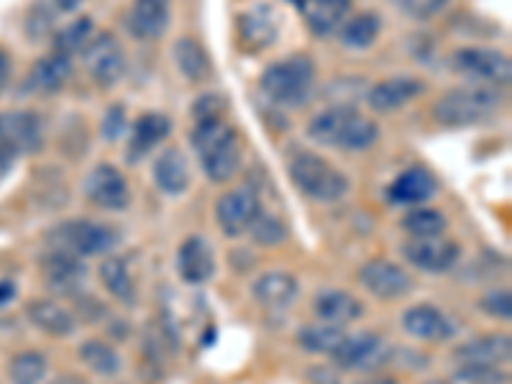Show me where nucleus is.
Wrapping results in <instances>:
<instances>
[{
  "label": "nucleus",
  "mask_w": 512,
  "mask_h": 384,
  "mask_svg": "<svg viewBox=\"0 0 512 384\" xmlns=\"http://www.w3.org/2000/svg\"><path fill=\"white\" fill-rule=\"evenodd\" d=\"M510 354L512 341L507 333H489V336L472 338L454 351L461 364H487V367L505 364V361H510Z\"/></svg>",
  "instance_id": "nucleus-27"
},
{
  "label": "nucleus",
  "mask_w": 512,
  "mask_h": 384,
  "mask_svg": "<svg viewBox=\"0 0 512 384\" xmlns=\"http://www.w3.org/2000/svg\"><path fill=\"white\" fill-rule=\"evenodd\" d=\"M13 295H16V285L8 280L0 282V305L8 303V300H13Z\"/></svg>",
  "instance_id": "nucleus-48"
},
{
  "label": "nucleus",
  "mask_w": 512,
  "mask_h": 384,
  "mask_svg": "<svg viewBox=\"0 0 512 384\" xmlns=\"http://www.w3.org/2000/svg\"><path fill=\"white\" fill-rule=\"evenodd\" d=\"M303 13L315 36H331L346 24L351 0H303Z\"/></svg>",
  "instance_id": "nucleus-28"
},
{
  "label": "nucleus",
  "mask_w": 512,
  "mask_h": 384,
  "mask_svg": "<svg viewBox=\"0 0 512 384\" xmlns=\"http://www.w3.org/2000/svg\"><path fill=\"white\" fill-rule=\"evenodd\" d=\"M359 282L369 295L384 300V303L408 297L415 287L408 269H402L400 264L390 262V259H372V262L364 264L359 269Z\"/></svg>",
  "instance_id": "nucleus-9"
},
{
  "label": "nucleus",
  "mask_w": 512,
  "mask_h": 384,
  "mask_svg": "<svg viewBox=\"0 0 512 384\" xmlns=\"http://www.w3.org/2000/svg\"><path fill=\"white\" fill-rule=\"evenodd\" d=\"M315 62L308 54H295L282 62L269 64L262 75V90L272 103L300 108L313 95Z\"/></svg>",
  "instance_id": "nucleus-4"
},
{
  "label": "nucleus",
  "mask_w": 512,
  "mask_h": 384,
  "mask_svg": "<svg viewBox=\"0 0 512 384\" xmlns=\"http://www.w3.org/2000/svg\"><path fill=\"white\" fill-rule=\"evenodd\" d=\"M400 226L402 231L408 233L410 239H438V236L446 233L448 221L441 210L418 205V208L408 210V216L402 218Z\"/></svg>",
  "instance_id": "nucleus-32"
},
{
  "label": "nucleus",
  "mask_w": 512,
  "mask_h": 384,
  "mask_svg": "<svg viewBox=\"0 0 512 384\" xmlns=\"http://www.w3.org/2000/svg\"><path fill=\"white\" fill-rule=\"evenodd\" d=\"M454 70L472 80L487 82V85H507L512 75L510 57L497 49L487 47H464L456 49L451 57Z\"/></svg>",
  "instance_id": "nucleus-8"
},
{
  "label": "nucleus",
  "mask_w": 512,
  "mask_h": 384,
  "mask_svg": "<svg viewBox=\"0 0 512 384\" xmlns=\"http://www.w3.org/2000/svg\"><path fill=\"white\" fill-rule=\"evenodd\" d=\"M39 264L47 285L59 292H77L82 282H85V274H88L85 262H82L80 256L70 254V251H47V254L41 256Z\"/></svg>",
  "instance_id": "nucleus-16"
},
{
  "label": "nucleus",
  "mask_w": 512,
  "mask_h": 384,
  "mask_svg": "<svg viewBox=\"0 0 512 384\" xmlns=\"http://www.w3.org/2000/svg\"><path fill=\"white\" fill-rule=\"evenodd\" d=\"M287 172H290L292 185L303 195H308L310 200H318V203H336V200L344 198L351 187L349 177L341 169L333 167L326 157L305 152V149L292 154Z\"/></svg>",
  "instance_id": "nucleus-3"
},
{
  "label": "nucleus",
  "mask_w": 512,
  "mask_h": 384,
  "mask_svg": "<svg viewBox=\"0 0 512 384\" xmlns=\"http://www.w3.org/2000/svg\"><path fill=\"white\" fill-rule=\"evenodd\" d=\"M456 382L461 384H507V374L487 364H461L456 372Z\"/></svg>",
  "instance_id": "nucleus-39"
},
{
  "label": "nucleus",
  "mask_w": 512,
  "mask_h": 384,
  "mask_svg": "<svg viewBox=\"0 0 512 384\" xmlns=\"http://www.w3.org/2000/svg\"><path fill=\"white\" fill-rule=\"evenodd\" d=\"M308 374H310V382H315V384H341L338 374L331 372V369H326V367H313Z\"/></svg>",
  "instance_id": "nucleus-46"
},
{
  "label": "nucleus",
  "mask_w": 512,
  "mask_h": 384,
  "mask_svg": "<svg viewBox=\"0 0 512 384\" xmlns=\"http://www.w3.org/2000/svg\"><path fill=\"white\" fill-rule=\"evenodd\" d=\"M154 182L164 195H182L190 187V162L177 146H167L154 159Z\"/></svg>",
  "instance_id": "nucleus-26"
},
{
  "label": "nucleus",
  "mask_w": 512,
  "mask_h": 384,
  "mask_svg": "<svg viewBox=\"0 0 512 384\" xmlns=\"http://www.w3.org/2000/svg\"><path fill=\"white\" fill-rule=\"evenodd\" d=\"M341 41L349 49H369L382 31V18L374 13H359L341 26Z\"/></svg>",
  "instance_id": "nucleus-35"
},
{
  "label": "nucleus",
  "mask_w": 512,
  "mask_h": 384,
  "mask_svg": "<svg viewBox=\"0 0 512 384\" xmlns=\"http://www.w3.org/2000/svg\"><path fill=\"white\" fill-rule=\"evenodd\" d=\"M172 134V121L164 113H144L134 121V131H131V141H128L126 159L131 164H139L141 159L162 144L167 136Z\"/></svg>",
  "instance_id": "nucleus-17"
},
{
  "label": "nucleus",
  "mask_w": 512,
  "mask_h": 384,
  "mask_svg": "<svg viewBox=\"0 0 512 384\" xmlns=\"http://www.w3.org/2000/svg\"><path fill=\"white\" fill-rule=\"evenodd\" d=\"M126 108L123 105H111L108 111H105L103 123H100V131H103L105 141H118L126 131Z\"/></svg>",
  "instance_id": "nucleus-42"
},
{
  "label": "nucleus",
  "mask_w": 512,
  "mask_h": 384,
  "mask_svg": "<svg viewBox=\"0 0 512 384\" xmlns=\"http://www.w3.org/2000/svg\"><path fill=\"white\" fill-rule=\"evenodd\" d=\"M479 310L489 315V318L497 320H510L512 318V297L510 290H492L487 295H482L479 300Z\"/></svg>",
  "instance_id": "nucleus-40"
},
{
  "label": "nucleus",
  "mask_w": 512,
  "mask_h": 384,
  "mask_svg": "<svg viewBox=\"0 0 512 384\" xmlns=\"http://www.w3.org/2000/svg\"><path fill=\"white\" fill-rule=\"evenodd\" d=\"M223 108H226V100H223L221 95L216 93L203 95V98L192 103V118H195V121H205V118H223L221 116Z\"/></svg>",
  "instance_id": "nucleus-43"
},
{
  "label": "nucleus",
  "mask_w": 512,
  "mask_h": 384,
  "mask_svg": "<svg viewBox=\"0 0 512 384\" xmlns=\"http://www.w3.org/2000/svg\"><path fill=\"white\" fill-rule=\"evenodd\" d=\"M52 24H54V18L49 16L47 8L41 6V3H36V6L29 11L26 31H29V36H34V39H41V36H47L49 31H52Z\"/></svg>",
  "instance_id": "nucleus-44"
},
{
  "label": "nucleus",
  "mask_w": 512,
  "mask_h": 384,
  "mask_svg": "<svg viewBox=\"0 0 512 384\" xmlns=\"http://www.w3.org/2000/svg\"><path fill=\"white\" fill-rule=\"evenodd\" d=\"M251 239L262 246H280L287 241V226L277 216L262 210L259 216L254 218V223L249 226Z\"/></svg>",
  "instance_id": "nucleus-38"
},
{
  "label": "nucleus",
  "mask_w": 512,
  "mask_h": 384,
  "mask_svg": "<svg viewBox=\"0 0 512 384\" xmlns=\"http://www.w3.org/2000/svg\"><path fill=\"white\" fill-rule=\"evenodd\" d=\"M100 282L108 290V295H113L118 303L123 305H134L136 303V287L134 280H131V272H128L126 259L121 256H108L98 269Z\"/></svg>",
  "instance_id": "nucleus-31"
},
{
  "label": "nucleus",
  "mask_w": 512,
  "mask_h": 384,
  "mask_svg": "<svg viewBox=\"0 0 512 384\" xmlns=\"http://www.w3.org/2000/svg\"><path fill=\"white\" fill-rule=\"evenodd\" d=\"M438 192V180L425 167L405 169L390 187L387 198L397 205H423Z\"/></svg>",
  "instance_id": "nucleus-22"
},
{
  "label": "nucleus",
  "mask_w": 512,
  "mask_h": 384,
  "mask_svg": "<svg viewBox=\"0 0 512 384\" xmlns=\"http://www.w3.org/2000/svg\"><path fill=\"white\" fill-rule=\"evenodd\" d=\"M502 95L484 85L474 88H454L436 100L433 118L446 128H466L487 121L500 111Z\"/></svg>",
  "instance_id": "nucleus-5"
},
{
  "label": "nucleus",
  "mask_w": 512,
  "mask_h": 384,
  "mask_svg": "<svg viewBox=\"0 0 512 384\" xmlns=\"http://www.w3.org/2000/svg\"><path fill=\"white\" fill-rule=\"evenodd\" d=\"M310 141L346 152H361L369 149L379 139V126L372 118L361 116L351 105H333L323 113L310 118L308 123Z\"/></svg>",
  "instance_id": "nucleus-2"
},
{
  "label": "nucleus",
  "mask_w": 512,
  "mask_h": 384,
  "mask_svg": "<svg viewBox=\"0 0 512 384\" xmlns=\"http://www.w3.org/2000/svg\"><path fill=\"white\" fill-rule=\"evenodd\" d=\"M251 295L262 308L285 310L300 295V285L290 272H264L259 280L251 285Z\"/></svg>",
  "instance_id": "nucleus-24"
},
{
  "label": "nucleus",
  "mask_w": 512,
  "mask_h": 384,
  "mask_svg": "<svg viewBox=\"0 0 512 384\" xmlns=\"http://www.w3.org/2000/svg\"><path fill=\"white\" fill-rule=\"evenodd\" d=\"M400 251L405 262L428 274L448 272L461 256L459 244L443 239V236H438V239H410L400 246Z\"/></svg>",
  "instance_id": "nucleus-13"
},
{
  "label": "nucleus",
  "mask_w": 512,
  "mask_h": 384,
  "mask_svg": "<svg viewBox=\"0 0 512 384\" xmlns=\"http://www.w3.org/2000/svg\"><path fill=\"white\" fill-rule=\"evenodd\" d=\"M313 310L315 315H318L320 323L344 328L361 318L364 305L346 290H320L318 295L313 297Z\"/></svg>",
  "instance_id": "nucleus-23"
},
{
  "label": "nucleus",
  "mask_w": 512,
  "mask_h": 384,
  "mask_svg": "<svg viewBox=\"0 0 512 384\" xmlns=\"http://www.w3.org/2000/svg\"><path fill=\"white\" fill-rule=\"evenodd\" d=\"M0 144H3V123H0Z\"/></svg>",
  "instance_id": "nucleus-51"
},
{
  "label": "nucleus",
  "mask_w": 512,
  "mask_h": 384,
  "mask_svg": "<svg viewBox=\"0 0 512 384\" xmlns=\"http://www.w3.org/2000/svg\"><path fill=\"white\" fill-rule=\"evenodd\" d=\"M384 356V344L377 333H356L346 336L336 351L331 354L333 364L341 369H369L377 367Z\"/></svg>",
  "instance_id": "nucleus-18"
},
{
  "label": "nucleus",
  "mask_w": 512,
  "mask_h": 384,
  "mask_svg": "<svg viewBox=\"0 0 512 384\" xmlns=\"http://www.w3.org/2000/svg\"><path fill=\"white\" fill-rule=\"evenodd\" d=\"M346 333L338 326H328V323H315V326H303L297 331V344L303 346L310 354H328L341 346Z\"/></svg>",
  "instance_id": "nucleus-34"
},
{
  "label": "nucleus",
  "mask_w": 512,
  "mask_h": 384,
  "mask_svg": "<svg viewBox=\"0 0 512 384\" xmlns=\"http://www.w3.org/2000/svg\"><path fill=\"white\" fill-rule=\"evenodd\" d=\"M80 359L98 377H116L123 367L118 351L111 344L98 341V338H90V341L80 346Z\"/></svg>",
  "instance_id": "nucleus-33"
},
{
  "label": "nucleus",
  "mask_w": 512,
  "mask_h": 384,
  "mask_svg": "<svg viewBox=\"0 0 512 384\" xmlns=\"http://www.w3.org/2000/svg\"><path fill=\"white\" fill-rule=\"evenodd\" d=\"M26 318L34 323L39 331L49 333V336H72L77 328V320L64 305L54 303V300H34L26 305Z\"/></svg>",
  "instance_id": "nucleus-30"
},
{
  "label": "nucleus",
  "mask_w": 512,
  "mask_h": 384,
  "mask_svg": "<svg viewBox=\"0 0 512 384\" xmlns=\"http://www.w3.org/2000/svg\"><path fill=\"white\" fill-rule=\"evenodd\" d=\"M190 144L195 146L205 177L210 182L223 185V182L233 180V175L239 172V136L223 118H205V121L195 123Z\"/></svg>",
  "instance_id": "nucleus-1"
},
{
  "label": "nucleus",
  "mask_w": 512,
  "mask_h": 384,
  "mask_svg": "<svg viewBox=\"0 0 512 384\" xmlns=\"http://www.w3.org/2000/svg\"><path fill=\"white\" fill-rule=\"evenodd\" d=\"M169 29V0H134L128 31L141 41L162 39Z\"/></svg>",
  "instance_id": "nucleus-21"
},
{
  "label": "nucleus",
  "mask_w": 512,
  "mask_h": 384,
  "mask_svg": "<svg viewBox=\"0 0 512 384\" xmlns=\"http://www.w3.org/2000/svg\"><path fill=\"white\" fill-rule=\"evenodd\" d=\"M236 34H239V44L246 52H262V49L272 47L280 36V16L269 3H256V6H249L244 13H239Z\"/></svg>",
  "instance_id": "nucleus-12"
},
{
  "label": "nucleus",
  "mask_w": 512,
  "mask_h": 384,
  "mask_svg": "<svg viewBox=\"0 0 512 384\" xmlns=\"http://www.w3.org/2000/svg\"><path fill=\"white\" fill-rule=\"evenodd\" d=\"M47 359L39 351H21L8 364V377L13 384H39L47 377Z\"/></svg>",
  "instance_id": "nucleus-37"
},
{
  "label": "nucleus",
  "mask_w": 512,
  "mask_h": 384,
  "mask_svg": "<svg viewBox=\"0 0 512 384\" xmlns=\"http://www.w3.org/2000/svg\"><path fill=\"white\" fill-rule=\"evenodd\" d=\"M177 274L187 285H205L216 274V251L203 236H190L177 251Z\"/></svg>",
  "instance_id": "nucleus-15"
},
{
  "label": "nucleus",
  "mask_w": 512,
  "mask_h": 384,
  "mask_svg": "<svg viewBox=\"0 0 512 384\" xmlns=\"http://www.w3.org/2000/svg\"><path fill=\"white\" fill-rule=\"evenodd\" d=\"M16 157L18 152L11 144H0V182L8 177V172H11L13 164H16Z\"/></svg>",
  "instance_id": "nucleus-45"
},
{
  "label": "nucleus",
  "mask_w": 512,
  "mask_h": 384,
  "mask_svg": "<svg viewBox=\"0 0 512 384\" xmlns=\"http://www.w3.org/2000/svg\"><path fill=\"white\" fill-rule=\"evenodd\" d=\"M259 213H262V200L249 187H236V190L223 192L216 205L218 226H221L223 236H228V239L244 236Z\"/></svg>",
  "instance_id": "nucleus-10"
},
{
  "label": "nucleus",
  "mask_w": 512,
  "mask_h": 384,
  "mask_svg": "<svg viewBox=\"0 0 512 384\" xmlns=\"http://www.w3.org/2000/svg\"><path fill=\"white\" fill-rule=\"evenodd\" d=\"M52 384H88V379L80 377V374H62V377L54 379Z\"/></svg>",
  "instance_id": "nucleus-50"
},
{
  "label": "nucleus",
  "mask_w": 512,
  "mask_h": 384,
  "mask_svg": "<svg viewBox=\"0 0 512 384\" xmlns=\"http://www.w3.org/2000/svg\"><path fill=\"white\" fill-rule=\"evenodd\" d=\"M8 80H11V57L3 47H0V90L6 88Z\"/></svg>",
  "instance_id": "nucleus-47"
},
{
  "label": "nucleus",
  "mask_w": 512,
  "mask_h": 384,
  "mask_svg": "<svg viewBox=\"0 0 512 384\" xmlns=\"http://www.w3.org/2000/svg\"><path fill=\"white\" fill-rule=\"evenodd\" d=\"M425 85L415 77H390V80L377 82L367 95V103L377 113H395L400 108L423 95Z\"/></svg>",
  "instance_id": "nucleus-19"
},
{
  "label": "nucleus",
  "mask_w": 512,
  "mask_h": 384,
  "mask_svg": "<svg viewBox=\"0 0 512 384\" xmlns=\"http://www.w3.org/2000/svg\"><path fill=\"white\" fill-rule=\"evenodd\" d=\"M172 57H175L177 70L182 72V77L195 85H203L213 77V62H210L208 52L200 44L198 39H192V36H180L175 41V47H172Z\"/></svg>",
  "instance_id": "nucleus-29"
},
{
  "label": "nucleus",
  "mask_w": 512,
  "mask_h": 384,
  "mask_svg": "<svg viewBox=\"0 0 512 384\" xmlns=\"http://www.w3.org/2000/svg\"><path fill=\"white\" fill-rule=\"evenodd\" d=\"M72 75V59L64 57V54H47V57H41L39 62L31 67V72L26 75L24 90L26 93H36V95H54L67 85Z\"/></svg>",
  "instance_id": "nucleus-20"
},
{
  "label": "nucleus",
  "mask_w": 512,
  "mask_h": 384,
  "mask_svg": "<svg viewBox=\"0 0 512 384\" xmlns=\"http://www.w3.org/2000/svg\"><path fill=\"white\" fill-rule=\"evenodd\" d=\"M82 190H85V198L100 210H126L131 203L126 177L121 175V169L108 162L95 164L90 169Z\"/></svg>",
  "instance_id": "nucleus-11"
},
{
  "label": "nucleus",
  "mask_w": 512,
  "mask_h": 384,
  "mask_svg": "<svg viewBox=\"0 0 512 384\" xmlns=\"http://www.w3.org/2000/svg\"><path fill=\"white\" fill-rule=\"evenodd\" d=\"M82 64L100 88H113L126 72V54L113 34H98L82 49Z\"/></svg>",
  "instance_id": "nucleus-7"
},
{
  "label": "nucleus",
  "mask_w": 512,
  "mask_h": 384,
  "mask_svg": "<svg viewBox=\"0 0 512 384\" xmlns=\"http://www.w3.org/2000/svg\"><path fill=\"white\" fill-rule=\"evenodd\" d=\"M400 6L415 21H428V18H436L438 13L446 11L448 0H400Z\"/></svg>",
  "instance_id": "nucleus-41"
},
{
  "label": "nucleus",
  "mask_w": 512,
  "mask_h": 384,
  "mask_svg": "<svg viewBox=\"0 0 512 384\" xmlns=\"http://www.w3.org/2000/svg\"><path fill=\"white\" fill-rule=\"evenodd\" d=\"M402 328L405 333H410L413 338L420 341H431V344H443V341H451L456 336V326L451 323L443 310H438L436 305H413L402 313Z\"/></svg>",
  "instance_id": "nucleus-14"
},
{
  "label": "nucleus",
  "mask_w": 512,
  "mask_h": 384,
  "mask_svg": "<svg viewBox=\"0 0 512 384\" xmlns=\"http://www.w3.org/2000/svg\"><path fill=\"white\" fill-rule=\"evenodd\" d=\"M93 29V18L80 16L77 21H72V24H67L64 29H59L54 34V52L72 59V54L82 52V49L88 47V41L93 39Z\"/></svg>",
  "instance_id": "nucleus-36"
},
{
  "label": "nucleus",
  "mask_w": 512,
  "mask_h": 384,
  "mask_svg": "<svg viewBox=\"0 0 512 384\" xmlns=\"http://www.w3.org/2000/svg\"><path fill=\"white\" fill-rule=\"evenodd\" d=\"M3 123V144H11L18 154H36L44 144L41 136V121L31 111H13L0 116Z\"/></svg>",
  "instance_id": "nucleus-25"
},
{
  "label": "nucleus",
  "mask_w": 512,
  "mask_h": 384,
  "mask_svg": "<svg viewBox=\"0 0 512 384\" xmlns=\"http://www.w3.org/2000/svg\"><path fill=\"white\" fill-rule=\"evenodd\" d=\"M52 3H54V8H57V11L72 13V11H77V8H80L82 0H52Z\"/></svg>",
  "instance_id": "nucleus-49"
},
{
  "label": "nucleus",
  "mask_w": 512,
  "mask_h": 384,
  "mask_svg": "<svg viewBox=\"0 0 512 384\" xmlns=\"http://www.w3.org/2000/svg\"><path fill=\"white\" fill-rule=\"evenodd\" d=\"M47 241L52 244V249L70 251V254L85 259V256L111 254L121 244V236L116 228L105 226V223L77 218V221H64L52 228Z\"/></svg>",
  "instance_id": "nucleus-6"
}]
</instances>
